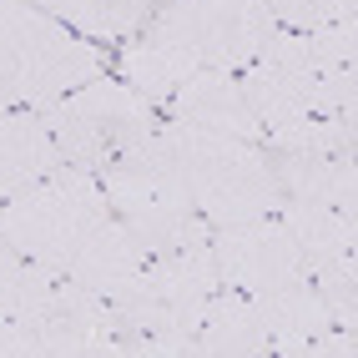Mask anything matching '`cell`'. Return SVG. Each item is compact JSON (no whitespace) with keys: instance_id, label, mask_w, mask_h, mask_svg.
Returning <instances> with one entry per match:
<instances>
[{"instance_id":"cell-1","label":"cell","mask_w":358,"mask_h":358,"mask_svg":"<svg viewBox=\"0 0 358 358\" xmlns=\"http://www.w3.org/2000/svg\"><path fill=\"white\" fill-rule=\"evenodd\" d=\"M152 141L172 162V172L182 177L187 197L207 217V227L278 212L282 192H278V177H273V152L262 141L202 131V127H187V122H166V116L157 122Z\"/></svg>"},{"instance_id":"cell-2","label":"cell","mask_w":358,"mask_h":358,"mask_svg":"<svg viewBox=\"0 0 358 358\" xmlns=\"http://www.w3.org/2000/svg\"><path fill=\"white\" fill-rule=\"evenodd\" d=\"M111 66V51L66 20L36 10L31 0H0V76L20 106H51L56 96L86 86Z\"/></svg>"},{"instance_id":"cell-3","label":"cell","mask_w":358,"mask_h":358,"mask_svg":"<svg viewBox=\"0 0 358 358\" xmlns=\"http://www.w3.org/2000/svg\"><path fill=\"white\" fill-rule=\"evenodd\" d=\"M96 182H101V197L111 207V217L147 252H172L182 243H192V237H207V217L192 207L182 177L157 152L152 136H141L127 152L106 157L96 166Z\"/></svg>"},{"instance_id":"cell-4","label":"cell","mask_w":358,"mask_h":358,"mask_svg":"<svg viewBox=\"0 0 358 358\" xmlns=\"http://www.w3.org/2000/svg\"><path fill=\"white\" fill-rule=\"evenodd\" d=\"M101 217H111V207L101 197L96 172L61 162L51 177H41L36 187L0 202V237H6L20 257L66 273L71 252L81 248V237Z\"/></svg>"},{"instance_id":"cell-5","label":"cell","mask_w":358,"mask_h":358,"mask_svg":"<svg viewBox=\"0 0 358 358\" xmlns=\"http://www.w3.org/2000/svg\"><path fill=\"white\" fill-rule=\"evenodd\" d=\"M45 127H51V141L66 166H86V172H96V166L116 152H127L131 141L152 136L162 111L136 96V91L122 81V76H91L86 86L66 91L56 96L51 106H41Z\"/></svg>"},{"instance_id":"cell-6","label":"cell","mask_w":358,"mask_h":358,"mask_svg":"<svg viewBox=\"0 0 358 358\" xmlns=\"http://www.w3.org/2000/svg\"><path fill=\"white\" fill-rule=\"evenodd\" d=\"M278 20L268 0H162L147 20V36L182 51L192 66L243 71L273 41Z\"/></svg>"},{"instance_id":"cell-7","label":"cell","mask_w":358,"mask_h":358,"mask_svg":"<svg viewBox=\"0 0 358 358\" xmlns=\"http://www.w3.org/2000/svg\"><path fill=\"white\" fill-rule=\"evenodd\" d=\"M20 323L36 333L41 358L45 353L51 358H127V338H131L122 313L66 273H51V282L41 288V298L31 303V313Z\"/></svg>"},{"instance_id":"cell-8","label":"cell","mask_w":358,"mask_h":358,"mask_svg":"<svg viewBox=\"0 0 358 358\" xmlns=\"http://www.w3.org/2000/svg\"><path fill=\"white\" fill-rule=\"evenodd\" d=\"M207 243H212V257H217V278L248 298L278 293L288 282L308 278V257L298 252L293 232L278 222V212L217 222V227H207Z\"/></svg>"},{"instance_id":"cell-9","label":"cell","mask_w":358,"mask_h":358,"mask_svg":"<svg viewBox=\"0 0 358 358\" xmlns=\"http://www.w3.org/2000/svg\"><path fill=\"white\" fill-rule=\"evenodd\" d=\"M166 122H187V127H202V131H222V136H243V141H262V127L243 96V81L237 71H217V66H202L192 71L172 96H166Z\"/></svg>"},{"instance_id":"cell-10","label":"cell","mask_w":358,"mask_h":358,"mask_svg":"<svg viewBox=\"0 0 358 358\" xmlns=\"http://www.w3.org/2000/svg\"><path fill=\"white\" fill-rule=\"evenodd\" d=\"M147 257H152V252L141 248L122 222H116V217H101L96 227L81 237V248L71 252L66 278H76V282H86L91 293H101L106 303H116V298H122L131 282L141 278Z\"/></svg>"},{"instance_id":"cell-11","label":"cell","mask_w":358,"mask_h":358,"mask_svg":"<svg viewBox=\"0 0 358 358\" xmlns=\"http://www.w3.org/2000/svg\"><path fill=\"white\" fill-rule=\"evenodd\" d=\"M61 166L51 127L36 106H6L0 111V202L36 187Z\"/></svg>"},{"instance_id":"cell-12","label":"cell","mask_w":358,"mask_h":358,"mask_svg":"<svg viewBox=\"0 0 358 358\" xmlns=\"http://www.w3.org/2000/svg\"><path fill=\"white\" fill-rule=\"evenodd\" d=\"M252 308H257L262 333H268L278 358H308V343L338 323L333 308L323 303V293L313 288V278L288 282V288H278V293H262V298H252Z\"/></svg>"},{"instance_id":"cell-13","label":"cell","mask_w":358,"mask_h":358,"mask_svg":"<svg viewBox=\"0 0 358 358\" xmlns=\"http://www.w3.org/2000/svg\"><path fill=\"white\" fill-rule=\"evenodd\" d=\"M262 353H273V343L262 333L252 298L222 282L202 308V323L192 333V358H262Z\"/></svg>"},{"instance_id":"cell-14","label":"cell","mask_w":358,"mask_h":358,"mask_svg":"<svg viewBox=\"0 0 358 358\" xmlns=\"http://www.w3.org/2000/svg\"><path fill=\"white\" fill-rule=\"evenodd\" d=\"M273 177H278L282 202H328V207L358 212L353 157H338V152H273Z\"/></svg>"},{"instance_id":"cell-15","label":"cell","mask_w":358,"mask_h":358,"mask_svg":"<svg viewBox=\"0 0 358 358\" xmlns=\"http://www.w3.org/2000/svg\"><path fill=\"white\" fill-rule=\"evenodd\" d=\"M111 66H116V76H122L136 96H147L157 111L166 106V96L192 76V71H202V66H192L182 51H172V45H162V41H152L147 31H136L131 41H116V51H111Z\"/></svg>"},{"instance_id":"cell-16","label":"cell","mask_w":358,"mask_h":358,"mask_svg":"<svg viewBox=\"0 0 358 358\" xmlns=\"http://www.w3.org/2000/svg\"><path fill=\"white\" fill-rule=\"evenodd\" d=\"M278 222L293 232L308 268H318V262L338 257V252H353V243H358V212L328 207V202H278Z\"/></svg>"},{"instance_id":"cell-17","label":"cell","mask_w":358,"mask_h":358,"mask_svg":"<svg viewBox=\"0 0 358 358\" xmlns=\"http://www.w3.org/2000/svg\"><path fill=\"white\" fill-rule=\"evenodd\" d=\"M273 152H338L353 157V116H303L293 127H278L262 136Z\"/></svg>"},{"instance_id":"cell-18","label":"cell","mask_w":358,"mask_h":358,"mask_svg":"<svg viewBox=\"0 0 358 358\" xmlns=\"http://www.w3.org/2000/svg\"><path fill=\"white\" fill-rule=\"evenodd\" d=\"M56 268H41V262L20 257L6 237H0V318H26L31 303L41 298V288L51 282Z\"/></svg>"},{"instance_id":"cell-19","label":"cell","mask_w":358,"mask_h":358,"mask_svg":"<svg viewBox=\"0 0 358 358\" xmlns=\"http://www.w3.org/2000/svg\"><path fill=\"white\" fill-rule=\"evenodd\" d=\"M308 278L323 293V303L333 308V318L343 328H353L358 323V262H353V252H338V257L318 262V268H308Z\"/></svg>"},{"instance_id":"cell-20","label":"cell","mask_w":358,"mask_h":358,"mask_svg":"<svg viewBox=\"0 0 358 358\" xmlns=\"http://www.w3.org/2000/svg\"><path fill=\"white\" fill-rule=\"evenodd\" d=\"M358 0H268L278 31H318L333 20H348Z\"/></svg>"},{"instance_id":"cell-21","label":"cell","mask_w":358,"mask_h":358,"mask_svg":"<svg viewBox=\"0 0 358 358\" xmlns=\"http://www.w3.org/2000/svg\"><path fill=\"white\" fill-rule=\"evenodd\" d=\"M36 10L66 20L71 31H81L86 41H111V26H106V0H31Z\"/></svg>"},{"instance_id":"cell-22","label":"cell","mask_w":358,"mask_h":358,"mask_svg":"<svg viewBox=\"0 0 358 358\" xmlns=\"http://www.w3.org/2000/svg\"><path fill=\"white\" fill-rule=\"evenodd\" d=\"M0 358H41L36 333L20 318H0Z\"/></svg>"},{"instance_id":"cell-23","label":"cell","mask_w":358,"mask_h":358,"mask_svg":"<svg viewBox=\"0 0 358 358\" xmlns=\"http://www.w3.org/2000/svg\"><path fill=\"white\" fill-rule=\"evenodd\" d=\"M6 106H20V101H15V91H10V81L0 76V111H6Z\"/></svg>"}]
</instances>
